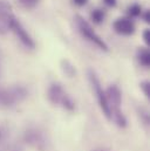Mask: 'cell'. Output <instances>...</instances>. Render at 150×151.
<instances>
[{
    "label": "cell",
    "mask_w": 150,
    "mask_h": 151,
    "mask_svg": "<svg viewBox=\"0 0 150 151\" xmlns=\"http://www.w3.org/2000/svg\"><path fill=\"white\" fill-rule=\"evenodd\" d=\"M75 24H76V27H77V29H79V32L81 33L82 37H84L88 41L93 42V43H94L95 46H97L100 49H102V50H105V52L108 50L107 43L95 33V31L92 28V26H90L81 15H75Z\"/></svg>",
    "instance_id": "1"
},
{
    "label": "cell",
    "mask_w": 150,
    "mask_h": 151,
    "mask_svg": "<svg viewBox=\"0 0 150 151\" xmlns=\"http://www.w3.org/2000/svg\"><path fill=\"white\" fill-rule=\"evenodd\" d=\"M48 100L55 104L60 106L67 110H73L75 108V104L73 100L69 97V95L63 90V88L60 84H52L48 89Z\"/></svg>",
    "instance_id": "2"
},
{
    "label": "cell",
    "mask_w": 150,
    "mask_h": 151,
    "mask_svg": "<svg viewBox=\"0 0 150 151\" xmlns=\"http://www.w3.org/2000/svg\"><path fill=\"white\" fill-rule=\"evenodd\" d=\"M27 93L21 87H12V88H1L0 87V106L11 107L17 102L22 101L26 97Z\"/></svg>",
    "instance_id": "3"
},
{
    "label": "cell",
    "mask_w": 150,
    "mask_h": 151,
    "mask_svg": "<svg viewBox=\"0 0 150 151\" xmlns=\"http://www.w3.org/2000/svg\"><path fill=\"white\" fill-rule=\"evenodd\" d=\"M88 77H89L90 84H92V87H93V89L96 94V99H97V102H99L102 111L108 119H112V114H110V108H109V104H108V101H107L106 91L102 89V86H101L99 78L94 74V72L90 70V69L88 70Z\"/></svg>",
    "instance_id": "4"
},
{
    "label": "cell",
    "mask_w": 150,
    "mask_h": 151,
    "mask_svg": "<svg viewBox=\"0 0 150 151\" xmlns=\"http://www.w3.org/2000/svg\"><path fill=\"white\" fill-rule=\"evenodd\" d=\"M15 17L11 5L5 0H0V34H6L11 29V25Z\"/></svg>",
    "instance_id": "5"
},
{
    "label": "cell",
    "mask_w": 150,
    "mask_h": 151,
    "mask_svg": "<svg viewBox=\"0 0 150 151\" xmlns=\"http://www.w3.org/2000/svg\"><path fill=\"white\" fill-rule=\"evenodd\" d=\"M11 29L14 32V34L18 37V39L27 47V48H31L33 49L35 47V43L33 41V39L31 38V35L27 33V31L24 28V26L21 25V22L15 18L13 21H12V25H11Z\"/></svg>",
    "instance_id": "6"
},
{
    "label": "cell",
    "mask_w": 150,
    "mask_h": 151,
    "mask_svg": "<svg viewBox=\"0 0 150 151\" xmlns=\"http://www.w3.org/2000/svg\"><path fill=\"white\" fill-rule=\"evenodd\" d=\"M112 27L115 32L121 35H131L135 32V25L130 18H118L114 22Z\"/></svg>",
    "instance_id": "7"
},
{
    "label": "cell",
    "mask_w": 150,
    "mask_h": 151,
    "mask_svg": "<svg viewBox=\"0 0 150 151\" xmlns=\"http://www.w3.org/2000/svg\"><path fill=\"white\" fill-rule=\"evenodd\" d=\"M137 60H138V62H140L143 67H146V68L150 67L149 49H148V48H143V47L138 48V50H137Z\"/></svg>",
    "instance_id": "8"
},
{
    "label": "cell",
    "mask_w": 150,
    "mask_h": 151,
    "mask_svg": "<svg viewBox=\"0 0 150 151\" xmlns=\"http://www.w3.org/2000/svg\"><path fill=\"white\" fill-rule=\"evenodd\" d=\"M105 15H106V13H105V11L101 9V8H95V9H93V12L90 13V18H92L93 22H95V24H97V25L101 24V22H103Z\"/></svg>",
    "instance_id": "9"
},
{
    "label": "cell",
    "mask_w": 150,
    "mask_h": 151,
    "mask_svg": "<svg viewBox=\"0 0 150 151\" xmlns=\"http://www.w3.org/2000/svg\"><path fill=\"white\" fill-rule=\"evenodd\" d=\"M141 13H142V7L138 4H133L127 9V14L129 15V18H137L141 15Z\"/></svg>",
    "instance_id": "10"
},
{
    "label": "cell",
    "mask_w": 150,
    "mask_h": 151,
    "mask_svg": "<svg viewBox=\"0 0 150 151\" xmlns=\"http://www.w3.org/2000/svg\"><path fill=\"white\" fill-rule=\"evenodd\" d=\"M62 69H63V72L69 76V77H72V76L75 75V68L67 61V60L62 61Z\"/></svg>",
    "instance_id": "11"
},
{
    "label": "cell",
    "mask_w": 150,
    "mask_h": 151,
    "mask_svg": "<svg viewBox=\"0 0 150 151\" xmlns=\"http://www.w3.org/2000/svg\"><path fill=\"white\" fill-rule=\"evenodd\" d=\"M18 1L24 8H27V9L34 8L38 5V2H39V0H18Z\"/></svg>",
    "instance_id": "12"
},
{
    "label": "cell",
    "mask_w": 150,
    "mask_h": 151,
    "mask_svg": "<svg viewBox=\"0 0 150 151\" xmlns=\"http://www.w3.org/2000/svg\"><path fill=\"white\" fill-rule=\"evenodd\" d=\"M141 88H142V90L144 91V95L147 96V97H149L150 96V84L148 81H144V82H142L141 83Z\"/></svg>",
    "instance_id": "13"
},
{
    "label": "cell",
    "mask_w": 150,
    "mask_h": 151,
    "mask_svg": "<svg viewBox=\"0 0 150 151\" xmlns=\"http://www.w3.org/2000/svg\"><path fill=\"white\" fill-rule=\"evenodd\" d=\"M143 40H144L146 45L149 46L150 45V31L149 29H146V31L143 32Z\"/></svg>",
    "instance_id": "14"
},
{
    "label": "cell",
    "mask_w": 150,
    "mask_h": 151,
    "mask_svg": "<svg viewBox=\"0 0 150 151\" xmlns=\"http://www.w3.org/2000/svg\"><path fill=\"white\" fill-rule=\"evenodd\" d=\"M72 1L74 2L76 6H79V7H82V6L87 5V2H88V0H72Z\"/></svg>",
    "instance_id": "15"
},
{
    "label": "cell",
    "mask_w": 150,
    "mask_h": 151,
    "mask_svg": "<svg viewBox=\"0 0 150 151\" xmlns=\"http://www.w3.org/2000/svg\"><path fill=\"white\" fill-rule=\"evenodd\" d=\"M103 1L108 7H115L116 6V0H103Z\"/></svg>",
    "instance_id": "16"
},
{
    "label": "cell",
    "mask_w": 150,
    "mask_h": 151,
    "mask_svg": "<svg viewBox=\"0 0 150 151\" xmlns=\"http://www.w3.org/2000/svg\"><path fill=\"white\" fill-rule=\"evenodd\" d=\"M143 19H144V21H146V22H149V21H150V11H149V9L144 12Z\"/></svg>",
    "instance_id": "17"
}]
</instances>
